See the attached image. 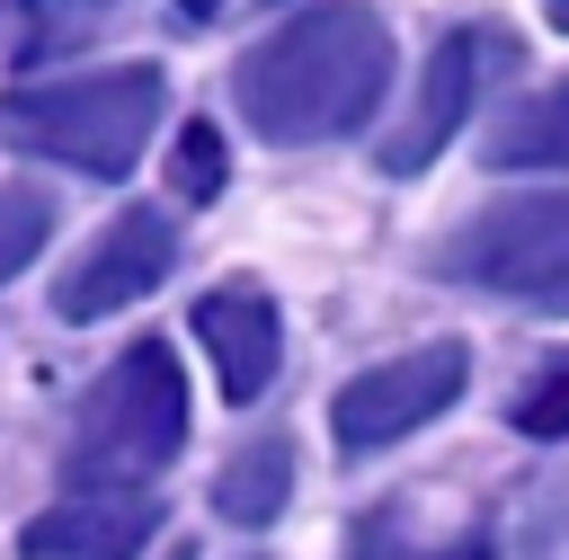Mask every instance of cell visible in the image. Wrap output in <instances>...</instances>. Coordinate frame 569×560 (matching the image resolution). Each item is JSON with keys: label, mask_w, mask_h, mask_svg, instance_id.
Segmentation results:
<instances>
[{"label": "cell", "mask_w": 569, "mask_h": 560, "mask_svg": "<svg viewBox=\"0 0 569 560\" xmlns=\"http://www.w3.org/2000/svg\"><path fill=\"white\" fill-rule=\"evenodd\" d=\"M382 80H391V27L365 0H320L240 53L231 98L267 142H329L382 107Z\"/></svg>", "instance_id": "6da1fadb"}, {"label": "cell", "mask_w": 569, "mask_h": 560, "mask_svg": "<svg viewBox=\"0 0 569 560\" xmlns=\"http://www.w3.org/2000/svg\"><path fill=\"white\" fill-rule=\"evenodd\" d=\"M151 124H160V71L151 62H116V71L62 80V89L0 98V142L36 151V160H62L80 178H124L142 160Z\"/></svg>", "instance_id": "7a4b0ae2"}, {"label": "cell", "mask_w": 569, "mask_h": 560, "mask_svg": "<svg viewBox=\"0 0 569 560\" xmlns=\"http://www.w3.org/2000/svg\"><path fill=\"white\" fill-rule=\"evenodd\" d=\"M187 444V382L160 338H133L71 418V489H142Z\"/></svg>", "instance_id": "3957f363"}, {"label": "cell", "mask_w": 569, "mask_h": 560, "mask_svg": "<svg viewBox=\"0 0 569 560\" xmlns=\"http://www.w3.org/2000/svg\"><path fill=\"white\" fill-rule=\"evenodd\" d=\"M436 267L462 276V284L516 293V302H551L569 284V187H525V196L480 204L436 249Z\"/></svg>", "instance_id": "277c9868"}, {"label": "cell", "mask_w": 569, "mask_h": 560, "mask_svg": "<svg viewBox=\"0 0 569 560\" xmlns=\"http://www.w3.org/2000/svg\"><path fill=\"white\" fill-rule=\"evenodd\" d=\"M462 382H471V347H462V338L409 347V356H391V364H365V373L329 400V436H338L347 453H382V444H400L409 427L445 418V409L462 400Z\"/></svg>", "instance_id": "5b68a950"}, {"label": "cell", "mask_w": 569, "mask_h": 560, "mask_svg": "<svg viewBox=\"0 0 569 560\" xmlns=\"http://www.w3.org/2000/svg\"><path fill=\"white\" fill-rule=\"evenodd\" d=\"M169 267H178V222L151 213V204H133V213H116V222L53 276V311H62L71 329H80V320H107V311L142 302Z\"/></svg>", "instance_id": "8992f818"}, {"label": "cell", "mask_w": 569, "mask_h": 560, "mask_svg": "<svg viewBox=\"0 0 569 560\" xmlns=\"http://www.w3.org/2000/svg\"><path fill=\"white\" fill-rule=\"evenodd\" d=\"M151 533H160V507L142 489H71L18 533V551L27 560H133Z\"/></svg>", "instance_id": "52a82bcc"}, {"label": "cell", "mask_w": 569, "mask_h": 560, "mask_svg": "<svg viewBox=\"0 0 569 560\" xmlns=\"http://www.w3.org/2000/svg\"><path fill=\"white\" fill-rule=\"evenodd\" d=\"M480 36L462 27V36H445L436 53H427V71H418V98H409V116L382 133V169L391 178H418L445 142H453V124L471 116V89H480Z\"/></svg>", "instance_id": "ba28073f"}, {"label": "cell", "mask_w": 569, "mask_h": 560, "mask_svg": "<svg viewBox=\"0 0 569 560\" xmlns=\"http://www.w3.org/2000/svg\"><path fill=\"white\" fill-rule=\"evenodd\" d=\"M196 338H204V356H213L222 400H240V409H249V400L276 382L284 329H276V302H267L258 284H213V293L196 302Z\"/></svg>", "instance_id": "9c48e42d"}, {"label": "cell", "mask_w": 569, "mask_h": 560, "mask_svg": "<svg viewBox=\"0 0 569 560\" xmlns=\"http://www.w3.org/2000/svg\"><path fill=\"white\" fill-rule=\"evenodd\" d=\"M284 489H293V444H284V436H258L249 453H231V462L213 471V507H222L231 524H267V516L284 507Z\"/></svg>", "instance_id": "30bf717a"}, {"label": "cell", "mask_w": 569, "mask_h": 560, "mask_svg": "<svg viewBox=\"0 0 569 560\" xmlns=\"http://www.w3.org/2000/svg\"><path fill=\"white\" fill-rule=\"evenodd\" d=\"M489 160H498V169H569V107L542 98V107L507 116L498 142H489Z\"/></svg>", "instance_id": "8fae6325"}, {"label": "cell", "mask_w": 569, "mask_h": 560, "mask_svg": "<svg viewBox=\"0 0 569 560\" xmlns=\"http://www.w3.org/2000/svg\"><path fill=\"white\" fill-rule=\"evenodd\" d=\"M107 9H116V0H27V27H18V53H27V62H53V53H71V44H89V36L107 27Z\"/></svg>", "instance_id": "7c38bea8"}, {"label": "cell", "mask_w": 569, "mask_h": 560, "mask_svg": "<svg viewBox=\"0 0 569 560\" xmlns=\"http://www.w3.org/2000/svg\"><path fill=\"white\" fill-rule=\"evenodd\" d=\"M44 231H53V204L36 187H0V284L44 249Z\"/></svg>", "instance_id": "4fadbf2b"}, {"label": "cell", "mask_w": 569, "mask_h": 560, "mask_svg": "<svg viewBox=\"0 0 569 560\" xmlns=\"http://www.w3.org/2000/svg\"><path fill=\"white\" fill-rule=\"evenodd\" d=\"M169 187H178L187 204H213V196H222V133H213L204 116L178 133V151H169Z\"/></svg>", "instance_id": "5bb4252c"}, {"label": "cell", "mask_w": 569, "mask_h": 560, "mask_svg": "<svg viewBox=\"0 0 569 560\" xmlns=\"http://www.w3.org/2000/svg\"><path fill=\"white\" fill-rule=\"evenodd\" d=\"M516 427H525L533 444H560V436H569V356H560V364H542V373L525 382V400H516Z\"/></svg>", "instance_id": "9a60e30c"}, {"label": "cell", "mask_w": 569, "mask_h": 560, "mask_svg": "<svg viewBox=\"0 0 569 560\" xmlns=\"http://www.w3.org/2000/svg\"><path fill=\"white\" fill-rule=\"evenodd\" d=\"M178 9H187V18H213V9H222V0H178Z\"/></svg>", "instance_id": "2e32d148"}, {"label": "cell", "mask_w": 569, "mask_h": 560, "mask_svg": "<svg viewBox=\"0 0 569 560\" xmlns=\"http://www.w3.org/2000/svg\"><path fill=\"white\" fill-rule=\"evenodd\" d=\"M542 9H551V27H560V36H569V0H542Z\"/></svg>", "instance_id": "e0dca14e"}, {"label": "cell", "mask_w": 569, "mask_h": 560, "mask_svg": "<svg viewBox=\"0 0 569 560\" xmlns=\"http://www.w3.org/2000/svg\"><path fill=\"white\" fill-rule=\"evenodd\" d=\"M169 560H187V542H178V551H169Z\"/></svg>", "instance_id": "ac0fdd59"}, {"label": "cell", "mask_w": 569, "mask_h": 560, "mask_svg": "<svg viewBox=\"0 0 569 560\" xmlns=\"http://www.w3.org/2000/svg\"><path fill=\"white\" fill-rule=\"evenodd\" d=\"M560 107H569V89H560Z\"/></svg>", "instance_id": "d6986e66"}]
</instances>
